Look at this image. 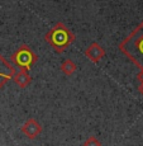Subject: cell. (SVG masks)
<instances>
[{"instance_id": "cell-1", "label": "cell", "mask_w": 143, "mask_h": 146, "mask_svg": "<svg viewBox=\"0 0 143 146\" xmlns=\"http://www.w3.org/2000/svg\"><path fill=\"white\" fill-rule=\"evenodd\" d=\"M119 50L143 70V22L119 44Z\"/></svg>"}, {"instance_id": "cell-11", "label": "cell", "mask_w": 143, "mask_h": 146, "mask_svg": "<svg viewBox=\"0 0 143 146\" xmlns=\"http://www.w3.org/2000/svg\"><path fill=\"white\" fill-rule=\"evenodd\" d=\"M139 92H141V94L143 95V84H141V85H139Z\"/></svg>"}, {"instance_id": "cell-5", "label": "cell", "mask_w": 143, "mask_h": 146, "mask_svg": "<svg viewBox=\"0 0 143 146\" xmlns=\"http://www.w3.org/2000/svg\"><path fill=\"white\" fill-rule=\"evenodd\" d=\"M22 132L26 135L28 139H36L42 132V127L36 119L29 118L22 126Z\"/></svg>"}, {"instance_id": "cell-3", "label": "cell", "mask_w": 143, "mask_h": 146, "mask_svg": "<svg viewBox=\"0 0 143 146\" xmlns=\"http://www.w3.org/2000/svg\"><path fill=\"white\" fill-rule=\"evenodd\" d=\"M12 61L20 69L29 70L37 61V56L32 50H29L28 46H22L12 55Z\"/></svg>"}, {"instance_id": "cell-9", "label": "cell", "mask_w": 143, "mask_h": 146, "mask_svg": "<svg viewBox=\"0 0 143 146\" xmlns=\"http://www.w3.org/2000/svg\"><path fill=\"white\" fill-rule=\"evenodd\" d=\"M84 146H101V144H100L99 140H98L95 136H90V137H89V139L85 141Z\"/></svg>"}, {"instance_id": "cell-4", "label": "cell", "mask_w": 143, "mask_h": 146, "mask_svg": "<svg viewBox=\"0 0 143 146\" xmlns=\"http://www.w3.org/2000/svg\"><path fill=\"white\" fill-rule=\"evenodd\" d=\"M15 75V69L0 55V89L5 83Z\"/></svg>"}, {"instance_id": "cell-8", "label": "cell", "mask_w": 143, "mask_h": 146, "mask_svg": "<svg viewBox=\"0 0 143 146\" xmlns=\"http://www.w3.org/2000/svg\"><path fill=\"white\" fill-rule=\"evenodd\" d=\"M61 70L63 71V74L71 75V74H74V72L76 71V65H75L74 61H71V60H65V62H63L62 66H61Z\"/></svg>"}, {"instance_id": "cell-7", "label": "cell", "mask_w": 143, "mask_h": 146, "mask_svg": "<svg viewBox=\"0 0 143 146\" xmlns=\"http://www.w3.org/2000/svg\"><path fill=\"white\" fill-rule=\"evenodd\" d=\"M13 78H14V80H15V83L18 84L22 89L27 88V86L29 85L30 80H32L29 76V74H28V70H24V69H20V71H19L18 74L14 75Z\"/></svg>"}, {"instance_id": "cell-2", "label": "cell", "mask_w": 143, "mask_h": 146, "mask_svg": "<svg viewBox=\"0 0 143 146\" xmlns=\"http://www.w3.org/2000/svg\"><path fill=\"white\" fill-rule=\"evenodd\" d=\"M46 41L57 52H62L75 41V36L63 23H57L46 35Z\"/></svg>"}, {"instance_id": "cell-10", "label": "cell", "mask_w": 143, "mask_h": 146, "mask_svg": "<svg viewBox=\"0 0 143 146\" xmlns=\"http://www.w3.org/2000/svg\"><path fill=\"white\" fill-rule=\"evenodd\" d=\"M138 80L141 81V84H143V70H142L141 74H138Z\"/></svg>"}, {"instance_id": "cell-6", "label": "cell", "mask_w": 143, "mask_h": 146, "mask_svg": "<svg viewBox=\"0 0 143 146\" xmlns=\"http://www.w3.org/2000/svg\"><path fill=\"white\" fill-rule=\"evenodd\" d=\"M85 55L88 58H90L92 62H98V61L105 55V51L96 43V42H94V43H91L90 46L86 48Z\"/></svg>"}]
</instances>
